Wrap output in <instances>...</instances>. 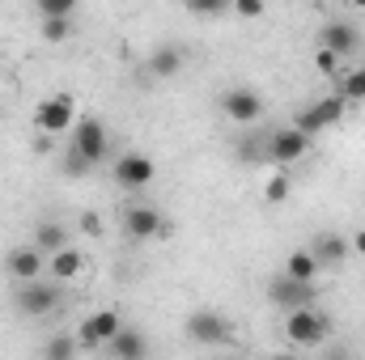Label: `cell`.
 Wrapping results in <instances>:
<instances>
[{
    "label": "cell",
    "mask_w": 365,
    "mask_h": 360,
    "mask_svg": "<svg viewBox=\"0 0 365 360\" xmlns=\"http://www.w3.org/2000/svg\"><path fill=\"white\" fill-rule=\"evenodd\" d=\"M110 153V136L102 127V119L81 115L77 127H73V153H68V174H90V166L106 162Z\"/></svg>",
    "instance_id": "1"
},
{
    "label": "cell",
    "mask_w": 365,
    "mask_h": 360,
    "mask_svg": "<svg viewBox=\"0 0 365 360\" xmlns=\"http://www.w3.org/2000/svg\"><path fill=\"white\" fill-rule=\"evenodd\" d=\"M331 335V318L323 314V309H293V314H284V339L293 344V348H319L323 339Z\"/></svg>",
    "instance_id": "2"
},
{
    "label": "cell",
    "mask_w": 365,
    "mask_h": 360,
    "mask_svg": "<svg viewBox=\"0 0 365 360\" xmlns=\"http://www.w3.org/2000/svg\"><path fill=\"white\" fill-rule=\"evenodd\" d=\"M344 110H349V102L340 97V93H327V97H319L314 106H306L297 119H293V132H302L306 140H314L319 132H327V127H336L340 119H344Z\"/></svg>",
    "instance_id": "3"
},
{
    "label": "cell",
    "mask_w": 365,
    "mask_h": 360,
    "mask_svg": "<svg viewBox=\"0 0 365 360\" xmlns=\"http://www.w3.org/2000/svg\"><path fill=\"white\" fill-rule=\"evenodd\" d=\"M187 339L200 344V348H217V344H230L234 339V322L217 309H191L187 314Z\"/></svg>",
    "instance_id": "4"
},
{
    "label": "cell",
    "mask_w": 365,
    "mask_h": 360,
    "mask_svg": "<svg viewBox=\"0 0 365 360\" xmlns=\"http://www.w3.org/2000/svg\"><path fill=\"white\" fill-rule=\"evenodd\" d=\"M34 127H38L43 136L73 132V127H77V97H73V93H56V97L38 102V110H34Z\"/></svg>",
    "instance_id": "5"
},
{
    "label": "cell",
    "mask_w": 365,
    "mask_h": 360,
    "mask_svg": "<svg viewBox=\"0 0 365 360\" xmlns=\"http://www.w3.org/2000/svg\"><path fill=\"white\" fill-rule=\"evenodd\" d=\"M60 284L56 280H34V284H21L17 288V297H13V305H17V314L21 318H47L56 305H60Z\"/></svg>",
    "instance_id": "6"
},
{
    "label": "cell",
    "mask_w": 365,
    "mask_h": 360,
    "mask_svg": "<svg viewBox=\"0 0 365 360\" xmlns=\"http://www.w3.org/2000/svg\"><path fill=\"white\" fill-rule=\"evenodd\" d=\"M119 331H123L119 309H98L90 318H81V327H77V348H81V352H98V348H106Z\"/></svg>",
    "instance_id": "7"
},
{
    "label": "cell",
    "mask_w": 365,
    "mask_h": 360,
    "mask_svg": "<svg viewBox=\"0 0 365 360\" xmlns=\"http://www.w3.org/2000/svg\"><path fill=\"white\" fill-rule=\"evenodd\" d=\"M268 297H272V305L280 309H310L314 301H319V284H297V280H289L284 271H276L272 280H268Z\"/></svg>",
    "instance_id": "8"
},
{
    "label": "cell",
    "mask_w": 365,
    "mask_h": 360,
    "mask_svg": "<svg viewBox=\"0 0 365 360\" xmlns=\"http://www.w3.org/2000/svg\"><path fill=\"white\" fill-rule=\"evenodd\" d=\"M310 153V140L302 136V132H293V127H284V132H272L268 136V144H264V162H272L276 170H289L293 162H302Z\"/></svg>",
    "instance_id": "9"
},
{
    "label": "cell",
    "mask_w": 365,
    "mask_h": 360,
    "mask_svg": "<svg viewBox=\"0 0 365 360\" xmlns=\"http://www.w3.org/2000/svg\"><path fill=\"white\" fill-rule=\"evenodd\" d=\"M123 233L132 242H158V238H166V221L153 203H132L123 212Z\"/></svg>",
    "instance_id": "10"
},
{
    "label": "cell",
    "mask_w": 365,
    "mask_h": 360,
    "mask_svg": "<svg viewBox=\"0 0 365 360\" xmlns=\"http://www.w3.org/2000/svg\"><path fill=\"white\" fill-rule=\"evenodd\" d=\"M221 110H225V119H234V123H242V127H251L259 115H264V97L255 90H225L221 93Z\"/></svg>",
    "instance_id": "11"
},
{
    "label": "cell",
    "mask_w": 365,
    "mask_h": 360,
    "mask_svg": "<svg viewBox=\"0 0 365 360\" xmlns=\"http://www.w3.org/2000/svg\"><path fill=\"white\" fill-rule=\"evenodd\" d=\"M153 174H158V166H153L145 153H123V157H115V182H119V186H128V191L149 186Z\"/></svg>",
    "instance_id": "12"
},
{
    "label": "cell",
    "mask_w": 365,
    "mask_h": 360,
    "mask_svg": "<svg viewBox=\"0 0 365 360\" xmlns=\"http://www.w3.org/2000/svg\"><path fill=\"white\" fill-rule=\"evenodd\" d=\"M43 271H47V255H43L38 246H17V250H9V275H13L17 284H34V280H43Z\"/></svg>",
    "instance_id": "13"
},
{
    "label": "cell",
    "mask_w": 365,
    "mask_h": 360,
    "mask_svg": "<svg viewBox=\"0 0 365 360\" xmlns=\"http://www.w3.org/2000/svg\"><path fill=\"white\" fill-rule=\"evenodd\" d=\"M319 47H327L331 55H353L357 47H361V38H357V26L353 21H327L323 30H319Z\"/></svg>",
    "instance_id": "14"
},
{
    "label": "cell",
    "mask_w": 365,
    "mask_h": 360,
    "mask_svg": "<svg viewBox=\"0 0 365 360\" xmlns=\"http://www.w3.org/2000/svg\"><path fill=\"white\" fill-rule=\"evenodd\" d=\"M310 255H314L319 271L340 268V263L349 259V238H340V233H319V238H314V246H310Z\"/></svg>",
    "instance_id": "15"
},
{
    "label": "cell",
    "mask_w": 365,
    "mask_h": 360,
    "mask_svg": "<svg viewBox=\"0 0 365 360\" xmlns=\"http://www.w3.org/2000/svg\"><path fill=\"white\" fill-rule=\"evenodd\" d=\"M182 64H187V51H182L179 43H166V47H158V51L149 55V73H153L158 81H170V77H179Z\"/></svg>",
    "instance_id": "16"
},
{
    "label": "cell",
    "mask_w": 365,
    "mask_h": 360,
    "mask_svg": "<svg viewBox=\"0 0 365 360\" xmlns=\"http://www.w3.org/2000/svg\"><path fill=\"white\" fill-rule=\"evenodd\" d=\"M106 348H110V356L115 360H149V339H145L136 327H123Z\"/></svg>",
    "instance_id": "17"
},
{
    "label": "cell",
    "mask_w": 365,
    "mask_h": 360,
    "mask_svg": "<svg viewBox=\"0 0 365 360\" xmlns=\"http://www.w3.org/2000/svg\"><path fill=\"white\" fill-rule=\"evenodd\" d=\"M81 271H86V255H81L77 246H68V250H60V255L47 259V275H51L56 284H68V280H77Z\"/></svg>",
    "instance_id": "18"
},
{
    "label": "cell",
    "mask_w": 365,
    "mask_h": 360,
    "mask_svg": "<svg viewBox=\"0 0 365 360\" xmlns=\"http://www.w3.org/2000/svg\"><path fill=\"white\" fill-rule=\"evenodd\" d=\"M284 275L297 280V284H314V280H319V263H314V255H310V250H293V255L284 259Z\"/></svg>",
    "instance_id": "19"
},
{
    "label": "cell",
    "mask_w": 365,
    "mask_h": 360,
    "mask_svg": "<svg viewBox=\"0 0 365 360\" xmlns=\"http://www.w3.org/2000/svg\"><path fill=\"white\" fill-rule=\"evenodd\" d=\"M34 246L51 259V255H60V250H68V229L64 225H38V233H34Z\"/></svg>",
    "instance_id": "20"
},
{
    "label": "cell",
    "mask_w": 365,
    "mask_h": 360,
    "mask_svg": "<svg viewBox=\"0 0 365 360\" xmlns=\"http://www.w3.org/2000/svg\"><path fill=\"white\" fill-rule=\"evenodd\" d=\"M77 356V335H51L47 344H43V352H38V360H73Z\"/></svg>",
    "instance_id": "21"
},
{
    "label": "cell",
    "mask_w": 365,
    "mask_h": 360,
    "mask_svg": "<svg viewBox=\"0 0 365 360\" xmlns=\"http://www.w3.org/2000/svg\"><path fill=\"white\" fill-rule=\"evenodd\" d=\"M340 97H344V102H365V64H361V68H349V73H344Z\"/></svg>",
    "instance_id": "22"
},
{
    "label": "cell",
    "mask_w": 365,
    "mask_h": 360,
    "mask_svg": "<svg viewBox=\"0 0 365 360\" xmlns=\"http://www.w3.org/2000/svg\"><path fill=\"white\" fill-rule=\"evenodd\" d=\"M289 191H293L289 174H284V170H276L272 179H268V186H264V199H268V203H284V199H289Z\"/></svg>",
    "instance_id": "23"
},
{
    "label": "cell",
    "mask_w": 365,
    "mask_h": 360,
    "mask_svg": "<svg viewBox=\"0 0 365 360\" xmlns=\"http://www.w3.org/2000/svg\"><path fill=\"white\" fill-rule=\"evenodd\" d=\"M68 34H73V17H47L43 21V38L47 43H68Z\"/></svg>",
    "instance_id": "24"
},
{
    "label": "cell",
    "mask_w": 365,
    "mask_h": 360,
    "mask_svg": "<svg viewBox=\"0 0 365 360\" xmlns=\"http://www.w3.org/2000/svg\"><path fill=\"white\" fill-rule=\"evenodd\" d=\"M73 0H38V17L47 21V17H73Z\"/></svg>",
    "instance_id": "25"
},
{
    "label": "cell",
    "mask_w": 365,
    "mask_h": 360,
    "mask_svg": "<svg viewBox=\"0 0 365 360\" xmlns=\"http://www.w3.org/2000/svg\"><path fill=\"white\" fill-rule=\"evenodd\" d=\"M314 68L327 73V77H336V73H340V55H331L327 47H314Z\"/></svg>",
    "instance_id": "26"
},
{
    "label": "cell",
    "mask_w": 365,
    "mask_h": 360,
    "mask_svg": "<svg viewBox=\"0 0 365 360\" xmlns=\"http://www.w3.org/2000/svg\"><path fill=\"white\" fill-rule=\"evenodd\" d=\"M187 9H191L195 17H221V13H225V4H221V0H191Z\"/></svg>",
    "instance_id": "27"
},
{
    "label": "cell",
    "mask_w": 365,
    "mask_h": 360,
    "mask_svg": "<svg viewBox=\"0 0 365 360\" xmlns=\"http://www.w3.org/2000/svg\"><path fill=\"white\" fill-rule=\"evenodd\" d=\"M230 9H234L238 17H264V9H268V4H264V0H234Z\"/></svg>",
    "instance_id": "28"
},
{
    "label": "cell",
    "mask_w": 365,
    "mask_h": 360,
    "mask_svg": "<svg viewBox=\"0 0 365 360\" xmlns=\"http://www.w3.org/2000/svg\"><path fill=\"white\" fill-rule=\"evenodd\" d=\"M81 229H86L90 238H98V233H102V221H98V212H86V216H81Z\"/></svg>",
    "instance_id": "29"
},
{
    "label": "cell",
    "mask_w": 365,
    "mask_h": 360,
    "mask_svg": "<svg viewBox=\"0 0 365 360\" xmlns=\"http://www.w3.org/2000/svg\"><path fill=\"white\" fill-rule=\"evenodd\" d=\"M349 246H353V250L365 259V229H357V233H353V242H349Z\"/></svg>",
    "instance_id": "30"
},
{
    "label": "cell",
    "mask_w": 365,
    "mask_h": 360,
    "mask_svg": "<svg viewBox=\"0 0 365 360\" xmlns=\"http://www.w3.org/2000/svg\"><path fill=\"white\" fill-rule=\"evenodd\" d=\"M323 360H353V356H349V352H327Z\"/></svg>",
    "instance_id": "31"
}]
</instances>
